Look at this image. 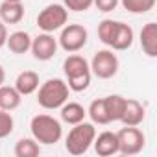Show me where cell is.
Listing matches in <instances>:
<instances>
[{"mask_svg": "<svg viewBox=\"0 0 157 157\" xmlns=\"http://www.w3.org/2000/svg\"><path fill=\"white\" fill-rule=\"evenodd\" d=\"M37 102L41 107L52 111V109H59L67 100H68V85L67 82L59 80V78H50L46 80L39 89H37Z\"/></svg>", "mask_w": 157, "mask_h": 157, "instance_id": "obj_1", "label": "cell"}, {"mask_svg": "<svg viewBox=\"0 0 157 157\" xmlns=\"http://www.w3.org/2000/svg\"><path fill=\"white\" fill-rule=\"evenodd\" d=\"M30 129H32V137L39 144H46V146L59 142L63 135L61 122L50 115H35L30 122Z\"/></svg>", "mask_w": 157, "mask_h": 157, "instance_id": "obj_2", "label": "cell"}, {"mask_svg": "<svg viewBox=\"0 0 157 157\" xmlns=\"http://www.w3.org/2000/svg\"><path fill=\"white\" fill-rule=\"evenodd\" d=\"M94 137H96L94 124L83 120L80 124H74V128L68 131L67 140H65V148L70 155H83L93 146Z\"/></svg>", "mask_w": 157, "mask_h": 157, "instance_id": "obj_3", "label": "cell"}, {"mask_svg": "<svg viewBox=\"0 0 157 157\" xmlns=\"http://www.w3.org/2000/svg\"><path fill=\"white\" fill-rule=\"evenodd\" d=\"M87 39H89V32L85 26L82 24H67L61 28V35L57 39V44L68 52V54H74V52H80L85 44H87Z\"/></svg>", "mask_w": 157, "mask_h": 157, "instance_id": "obj_4", "label": "cell"}, {"mask_svg": "<svg viewBox=\"0 0 157 157\" xmlns=\"http://www.w3.org/2000/svg\"><path fill=\"white\" fill-rule=\"evenodd\" d=\"M67 19H68V10L63 4H50L37 15V26L43 32L52 33L56 30H61L67 24Z\"/></svg>", "mask_w": 157, "mask_h": 157, "instance_id": "obj_5", "label": "cell"}, {"mask_svg": "<svg viewBox=\"0 0 157 157\" xmlns=\"http://www.w3.org/2000/svg\"><path fill=\"white\" fill-rule=\"evenodd\" d=\"M117 139H118V153L122 155H137L142 151L146 144V137L137 126H124L117 133Z\"/></svg>", "mask_w": 157, "mask_h": 157, "instance_id": "obj_6", "label": "cell"}, {"mask_svg": "<svg viewBox=\"0 0 157 157\" xmlns=\"http://www.w3.org/2000/svg\"><path fill=\"white\" fill-rule=\"evenodd\" d=\"M89 67H91V74H94L96 78L109 80L118 72V57L117 54H113V50H98L93 56Z\"/></svg>", "mask_w": 157, "mask_h": 157, "instance_id": "obj_7", "label": "cell"}, {"mask_svg": "<svg viewBox=\"0 0 157 157\" xmlns=\"http://www.w3.org/2000/svg\"><path fill=\"white\" fill-rule=\"evenodd\" d=\"M57 39H54V35L52 33H46V32H43V33H39L37 37H33L32 39V54H33V57L35 59H39V61H48V59H52L54 56H56V52H57Z\"/></svg>", "mask_w": 157, "mask_h": 157, "instance_id": "obj_8", "label": "cell"}, {"mask_svg": "<svg viewBox=\"0 0 157 157\" xmlns=\"http://www.w3.org/2000/svg\"><path fill=\"white\" fill-rule=\"evenodd\" d=\"M93 146H94V151L100 157H111V155L118 153V139H117V133L104 131V133L96 135L94 140H93Z\"/></svg>", "mask_w": 157, "mask_h": 157, "instance_id": "obj_9", "label": "cell"}, {"mask_svg": "<svg viewBox=\"0 0 157 157\" xmlns=\"http://www.w3.org/2000/svg\"><path fill=\"white\" fill-rule=\"evenodd\" d=\"M146 117V111H144V105L139 102V100H133V98H126V107H124V113H122V118L120 122L124 126H140L142 120Z\"/></svg>", "mask_w": 157, "mask_h": 157, "instance_id": "obj_10", "label": "cell"}, {"mask_svg": "<svg viewBox=\"0 0 157 157\" xmlns=\"http://www.w3.org/2000/svg\"><path fill=\"white\" fill-rule=\"evenodd\" d=\"M140 46L148 57H157V24L148 22L140 30Z\"/></svg>", "mask_w": 157, "mask_h": 157, "instance_id": "obj_11", "label": "cell"}, {"mask_svg": "<svg viewBox=\"0 0 157 157\" xmlns=\"http://www.w3.org/2000/svg\"><path fill=\"white\" fill-rule=\"evenodd\" d=\"M21 96H28V94H33L37 89H39V74L33 72V70H24L17 76L15 80V85H13Z\"/></svg>", "mask_w": 157, "mask_h": 157, "instance_id": "obj_12", "label": "cell"}, {"mask_svg": "<svg viewBox=\"0 0 157 157\" xmlns=\"http://www.w3.org/2000/svg\"><path fill=\"white\" fill-rule=\"evenodd\" d=\"M0 19L4 24H19L24 19V6L22 2H10L4 0L0 4Z\"/></svg>", "mask_w": 157, "mask_h": 157, "instance_id": "obj_13", "label": "cell"}, {"mask_svg": "<svg viewBox=\"0 0 157 157\" xmlns=\"http://www.w3.org/2000/svg\"><path fill=\"white\" fill-rule=\"evenodd\" d=\"M63 70H65V76H67V80H68V78H74V76L89 74V72H91V67H89V61H87L83 56L72 54V56H68V57L65 59Z\"/></svg>", "mask_w": 157, "mask_h": 157, "instance_id": "obj_14", "label": "cell"}, {"mask_svg": "<svg viewBox=\"0 0 157 157\" xmlns=\"http://www.w3.org/2000/svg\"><path fill=\"white\" fill-rule=\"evenodd\" d=\"M131 44H133V30H131V26H128L126 22L118 21L115 37L111 41V48L117 50V52H122V50L131 48Z\"/></svg>", "mask_w": 157, "mask_h": 157, "instance_id": "obj_15", "label": "cell"}, {"mask_svg": "<svg viewBox=\"0 0 157 157\" xmlns=\"http://www.w3.org/2000/svg\"><path fill=\"white\" fill-rule=\"evenodd\" d=\"M59 109H61V120L70 124V126L83 122L87 117V109L80 104H76V102H65Z\"/></svg>", "mask_w": 157, "mask_h": 157, "instance_id": "obj_16", "label": "cell"}, {"mask_svg": "<svg viewBox=\"0 0 157 157\" xmlns=\"http://www.w3.org/2000/svg\"><path fill=\"white\" fill-rule=\"evenodd\" d=\"M6 46L13 54H19V56L21 54H26L32 48V37H30L28 32H13V33L8 35Z\"/></svg>", "mask_w": 157, "mask_h": 157, "instance_id": "obj_17", "label": "cell"}, {"mask_svg": "<svg viewBox=\"0 0 157 157\" xmlns=\"http://www.w3.org/2000/svg\"><path fill=\"white\" fill-rule=\"evenodd\" d=\"M22 102L21 93L15 87L10 85H0V109L4 111H15Z\"/></svg>", "mask_w": 157, "mask_h": 157, "instance_id": "obj_18", "label": "cell"}, {"mask_svg": "<svg viewBox=\"0 0 157 157\" xmlns=\"http://www.w3.org/2000/svg\"><path fill=\"white\" fill-rule=\"evenodd\" d=\"M87 115L91 117L93 124H100V126L111 124V118H109V113H107V107H105L104 98L93 100L91 105H89V109H87Z\"/></svg>", "mask_w": 157, "mask_h": 157, "instance_id": "obj_19", "label": "cell"}, {"mask_svg": "<svg viewBox=\"0 0 157 157\" xmlns=\"http://www.w3.org/2000/svg\"><path fill=\"white\" fill-rule=\"evenodd\" d=\"M104 102H105V107H107L111 122H120L124 107H126V98L120 96V94H111V96H105Z\"/></svg>", "mask_w": 157, "mask_h": 157, "instance_id": "obj_20", "label": "cell"}, {"mask_svg": "<svg viewBox=\"0 0 157 157\" xmlns=\"http://www.w3.org/2000/svg\"><path fill=\"white\" fill-rule=\"evenodd\" d=\"M39 153H41V146L33 137L32 139H19L15 144L17 157H37Z\"/></svg>", "mask_w": 157, "mask_h": 157, "instance_id": "obj_21", "label": "cell"}, {"mask_svg": "<svg viewBox=\"0 0 157 157\" xmlns=\"http://www.w3.org/2000/svg\"><path fill=\"white\" fill-rule=\"evenodd\" d=\"M122 4V8L133 15H142L153 10L155 6V0H118Z\"/></svg>", "mask_w": 157, "mask_h": 157, "instance_id": "obj_22", "label": "cell"}, {"mask_svg": "<svg viewBox=\"0 0 157 157\" xmlns=\"http://www.w3.org/2000/svg\"><path fill=\"white\" fill-rule=\"evenodd\" d=\"M117 24H118V21H111V19H105L98 24V39L105 46H111V41L117 32Z\"/></svg>", "mask_w": 157, "mask_h": 157, "instance_id": "obj_23", "label": "cell"}, {"mask_svg": "<svg viewBox=\"0 0 157 157\" xmlns=\"http://www.w3.org/2000/svg\"><path fill=\"white\" fill-rule=\"evenodd\" d=\"M67 85H68V89L74 91V93L85 91V89L91 85V72H89V74H82V76L68 78V80H67Z\"/></svg>", "mask_w": 157, "mask_h": 157, "instance_id": "obj_24", "label": "cell"}, {"mask_svg": "<svg viewBox=\"0 0 157 157\" xmlns=\"http://www.w3.org/2000/svg\"><path fill=\"white\" fill-rule=\"evenodd\" d=\"M13 128H15V120H13L11 113L0 109V139H6L8 135H11Z\"/></svg>", "mask_w": 157, "mask_h": 157, "instance_id": "obj_25", "label": "cell"}, {"mask_svg": "<svg viewBox=\"0 0 157 157\" xmlns=\"http://www.w3.org/2000/svg\"><path fill=\"white\" fill-rule=\"evenodd\" d=\"M94 4V0H63V6L68 10V11H87L91 6Z\"/></svg>", "mask_w": 157, "mask_h": 157, "instance_id": "obj_26", "label": "cell"}, {"mask_svg": "<svg viewBox=\"0 0 157 157\" xmlns=\"http://www.w3.org/2000/svg\"><path fill=\"white\" fill-rule=\"evenodd\" d=\"M93 6H96V8H98V11L109 13V11L117 10V6H118V0H94V4H93Z\"/></svg>", "mask_w": 157, "mask_h": 157, "instance_id": "obj_27", "label": "cell"}, {"mask_svg": "<svg viewBox=\"0 0 157 157\" xmlns=\"http://www.w3.org/2000/svg\"><path fill=\"white\" fill-rule=\"evenodd\" d=\"M6 41H8V28L4 22H0V48L6 44Z\"/></svg>", "mask_w": 157, "mask_h": 157, "instance_id": "obj_28", "label": "cell"}, {"mask_svg": "<svg viewBox=\"0 0 157 157\" xmlns=\"http://www.w3.org/2000/svg\"><path fill=\"white\" fill-rule=\"evenodd\" d=\"M4 80H6V70H4L2 65H0V85H4Z\"/></svg>", "mask_w": 157, "mask_h": 157, "instance_id": "obj_29", "label": "cell"}, {"mask_svg": "<svg viewBox=\"0 0 157 157\" xmlns=\"http://www.w3.org/2000/svg\"><path fill=\"white\" fill-rule=\"evenodd\" d=\"M10 2H22V0H10Z\"/></svg>", "mask_w": 157, "mask_h": 157, "instance_id": "obj_30", "label": "cell"}]
</instances>
